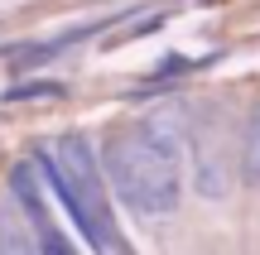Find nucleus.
<instances>
[{"mask_svg":"<svg viewBox=\"0 0 260 255\" xmlns=\"http://www.w3.org/2000/svg\"><path fill=\"white\" fill-rule=\"evenodd\" d=\"M39 169H44V183L58 193V202L68 207L73 227L96 246V255H130L111 217V188L102 173V154L92 150V140L82 130L58 135L53 150L39 154Z\"/></svg>","mask_w":260,"mask_h":255,"instance_id":"obj_1","label":"nucleus"},{"mask_svg":"<svg viewBox=\"0 0 260 255\" xmlns=\"http://www.w3.org/2000/svg\"><path fill=\"white\" fill-rule=\"evenodd\" d=\"M102 173H106V188L145 222L149 217H169V212H178V202H183V164L154 154L135 135V125L106 135Z\"/></svg>","mask_w":260,"mask_h":255,"instance_id":"obj_2","label":"nucleus"},{"mask_svg":"<svg viewBox=\"0 0 260 255\" xmlns=\"http://www.w3.org/2000/svg\"><path fill=\"white\" fill-rule=\"evenodd\" d=\"M10 198L19 202V212H24V222H29V227L48 217V198H44V169H39V159H19L15 169H10Z\"/></svg>","mask_w":260,"mask_h":255,"instance_id":"obj_3","label":"nucleus"},{"mask_svg":"<svg viewBox=\"0 0 260 255\" xmlns=\"http://www.w3.org/2000/svg\"><path fill=\"white\" fill-rule=\"evenodd\" d=\"M193 188L203 193L207 202H222L226 198V188H232V169H226V154L217 150V144H198V154H193Z\"/></svg>","mask_w":260,"mask_h":255,"instance_id":"obj_4","label":"nucleus"},{"mask_svg":"<svg viewBox=\"0 0 260 255\" xmlns=\"http://www.w3.org/2000/svg\"><path fill=\"white\" fill-rule=\"evenodd\" d=\"M0 255H39L34 231L15 207H0Z\"/></svg>","mask_w":260,"mask_h":255,"instance_id":"obj_5","label":"nucleus"},{"mask_svg":"<svg viewBox=\"0 0 260 255\" xmlns=\"http://www.w3.org/2000/svg\"><path fill=\"white\" fill-rule=\"evenodd\" d=\"M241 183L260 188V101L246 116V135H241Z\"/></svg>","mask_w":260,"mask_h":255,"instance_id":"obj_6","label":"nucleus"},{"mask_svg":"<svg viewBox=\"0 0 260 255\" xmlns=\"http://www.w3.org/2000/svg\"><path fill=\"white\" fill-rule=\"evenodd\" d=\"M34 227H39V231H34L39 255H77V250H73V241H68V236H63V231H58L48 217H44V222H34Z\"/></svg>","mask_w":260,"mask_h":255,"instance_id":"obj_7","label":"nucleus"},{"mask_svg":"<svg viewBox=\"0 0 260 255\" xmlns=\"http://www.w3.org/2000/svg\"><path fill=\"white\" fill-rule=\"evenodd\" d=\"M63 82H15L5 92V101H34V96H63Z\"/></svg>","mask_w":260,"mask_h":255,"instance_id":"obj_8","label":"nucleus"}]
</instances>
